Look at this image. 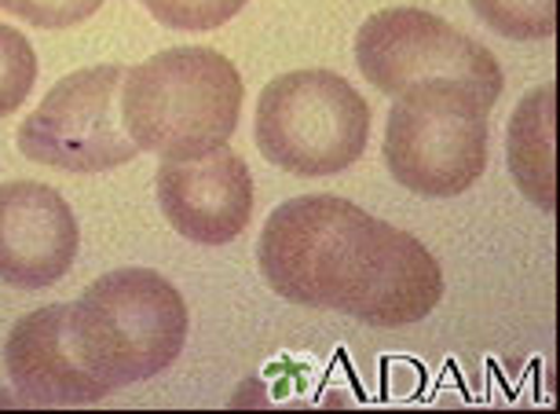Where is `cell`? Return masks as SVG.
Masks as SVG:
<instances>
[{"label": "cell", "instance_id": "cell-3", "mask_svg": "<svg viewBox=\"0 0 560 414\" xmlns=\"http://www.w3.org/2000/svg\"><path fill=\"white\" fill-rule=\"evenodd\" d=\"M70 326L89 375L110 396L176 364L187 342V304L165 275L118 268L70 304Z\"/></svg>", "mask_w": 560, "mask_h": 414}, {"label": "cell", "instance_id": "cell-5", "mask_svg": "<svg viewBox=\"0 0 560 414\" xmlns=\"http://www.w3.org/2000/svg\"><path fill=\"white\" fill-rule=\"evenodd\" d=\"M370 107L334 70H293L268 81L257 103V147L293 176H337L359 162Z\"/></svg>", "mask_w": 560, "mask_h": 414}, {"label": "cell", "instance_id": "cell-11", "mask_svg": "<svg viewBox=\"0 0 560 414\" xmlns=\"http://www.w3.org/2000/svg\"><path fill=\"white\" fill-rule=\"evenodd\" d=\"M510 169L538 209H553V84H542L510 122Z\"/></svg>", "mask_w": 560, "mask_h": 414}, {"label": "cell", "instance_id": "cell-7", "mask_svg": "<svg viewBox=\"0 0 560 414\" xmlns=\"http://www.w3.org/2000/svg\"><path fill=\"white\" fill-rule=\"evenodd\" d=\"M125 67H89L56 81L40 107L19 125V151L62 173H110L140 154L118 114Z\"/></svg>", "mask_w": 560, "mask_h": 414}, {"label": "cell", "instance_id": "cell-10", "mask_svg": "<svg viewBox=\"0 0 560 414\" xmlns=\"http://www.w3.org/2000/svg\"><path fill=\"white\" fill-rule=\"evenodd\" d=\"M4 364L19 396L30 403L73 407V403H96L107 396L78 353L70 304H45L23 315L8 334Z\"/></svg>", "mask_w": 560, "mask_h": 414}, {"label": "cell", "instance_id": "cell-4", "mask_svg": "<svg viewBox=\"0 0 560 414\" xmlns=\"http://www.w3.org/2000/svg\"><path fill=\"white\" fill-rule=\"evenodd\" d=\"M385 165L415 195L454 198L488 165V107L469 84L418 81L396 95L385 129Z\"/></svg>", "mask_w": 560, "mask_h": 414}, {"label": "cell", "instance_id": "cell-9", "mask_svg": "<svg viewBox=\"0 0 560 414\" xmlns=\"http://www.w3.org/2000/svg\"><path fill=\"white\" fill-rule=\"evenodd\" d=\"M158 206L176 235L198 246H224L238 239L253 214V176L242 154L220 151L195 162H162Z\"/></svg>", "mask_w": 560, "mask_h": 414}, {"label": "cell", "instance_id": "cell-15", "mask_svg": "<svg viewBox=\"0 0 560 414\" xmlns=\"http://www.w3.org/2000/svg\"><path fill=\"white\" fill-rule=\"evenodd\" d=\"M103 0H0V12L37 30H70L100 12Z\"/></svg>", "mask_w": 560, "mask_h": 414}, {"label": "cell", "instance_id": "cell-1", "mask_svg": "<svg viewBox=\"0 0 560 414\" xmlns=\"http://www.w3.org/2000/svg\"><path fill=\"white\" fill-rule=\"evenodd\" d=\"M264 283L304 308H337L359 323L399 331L443 297V268L415 235L337 195L282 202L257 242Z\"/></svg>", "mask_w": 560, "mask_h": 414}, {"label": "cell", "instance_id": "cell-8", "mask_svg": "<svg viewBox=\"0 0 560 414\" xmlns=\"http://www.w3.org/2000/svg\"><path fill=\"white\" fill-rule=\"evenodd\" d=\"M78 257V220L56 187L37 180L0 184V283L45 290Z\"/></svg>", "mask_w": 560, "mask_h": 414}, {"label": "cell", "instance_id": "cell-14", "mask_svg": "<svg viewBox=\"0 0 560 414\" xmlns=\"http://www.w3.org/2000/svg\"><path fill=\"white\" fill-rule=\"evenodd\" d=\"M158 23L168 30H187V34H206L231 23L246 0H140Z\"/></svg>", "mask_w": 560, "mask_h": 414}, {"label": "cell", "instance_id": "cell-6", "mask_svg": "<svg viewBox=\"0 0 560 414\" xmlns=\"http://www.w3.org/2000/svg\"><path fill=\"white\" fill-rule=\"evenodd\" d=\"M355 62L363 78L385 95H399L418 81L451 78L469 84L491 111L505 89L499 59L480 41L421 8H385L370 15L359 26Z\"/></svg>", "mask_w": 560, "mask_h": 414}, {"label": "cell", "instance_id": "cell-13", "mask_svg": "<svg viewBox=\"0 0 560 414\" xmlns=\"http://www.w3.org/2000/svg\"><path fill=\"white\" fill-rule=\"evenodd\" d=\"M37 81V56L19 30L0 23V118L15 114L26 103Z\"/></svg>", "mask_w": 560, "mask_h": 414}, {"label": "cell", "instance_id": "cell-2", "mask_svg": "<svg viewBox=\"0 0 560 414\" xmlns=\"http://www.w3.org/2000/svg\"><path fill=\"white\" fill-rule=\"evenodd\" d=\"M242 73L213 48L158 51L121 81V122L140 151L195 162L228 147L242 114Z\"/></svg>", "mask_w": 560, "mask_h": 414}, {"label": "cell", "instance_id": "cell-12", "mask_svg": "<svg viewBox=\"0 0 560 414\" xmlns=\"http://www.w3.org/2000/svg\"><path fill=\"white\" fill-rule=\"evenodd\" d=\"M494 34L510 41H546L557 34V0H469Z\"/></svg>", "mask_w": 560, "mask_h": 414}]
</instances>
